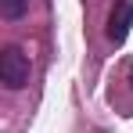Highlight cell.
<instances>
[{
    "label": "cell",
    "mask_w": 133,
    "mask_h": 133,
    "mask_svg": "<svg viewBox=\"0 0 133 133\" xmlns=\"http://www.w3.org/2000/svg\"><path fill=\"white\" fill-rule=\"evenodd\" d=\"M0 83L7 90H22L29 83V54L22 47H4L0 50Z\"/></svg>",
    "instance_id": "6da1fadb"
},
{
    "label": "cell",
    "mask_w": 133,
    "mask_h": 133,
    "mask_svg": "<svg viewBox=\"0 0 133 133\" xmlns=\"http://www.w3.org/2000/svg\"><path fill=\"white\" fill-rule=\"evenodd\" d=\"M130 25H133V0H119L115 7H111L108 15V40L111 43H122L126 36H130Z\"/></svg>",
    "instance_id": "7a4b0ae2"
},
{
    "label": "cell",
    "mask_w": 133,
    "mask_h": 133,
    "mask_svg": "<svg viewBox=\"0 0 133 133\" xmlns=\"http://www.w3.org/2000/svg\"><path fill=\"white\" fill-rule=\"evenodd\" d=\"M29 11V0H0V18L4 22H18Z\"/></svg>",
    "instance_id": "3957f363"
},
{
    "label": "cell",
    "mask_w": 133,
    "mask_h": 133,
    "mask_svg": "<svg viewBox=\"0 0 133 133\" xmlns=\"http://www.w3.org/2000/svg\"><path fill=\"white\" fill-rule=\"evenodd\" d=\"M130 87H133V65H130Z\"/></svg>",
    "instance_id": "277c9868"
}]
</instances>
